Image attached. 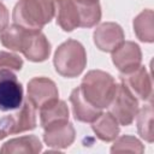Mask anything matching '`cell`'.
<instances>
[{
	"label": "cell",
	"instance_id": "cell-1",
	"mask_svg": "<svg viewBox=\"0 0 154 154\" xmlns=\"http://www.w3.org/2000/svg\"><path fill=\"white\" fill-rule=\"evenodd\" d=\"M0 41L6 48L23 53L34 63L45 61L51 54V43L41 30H29L13 24L1 31Z\"/></svg>",
	"mask_w": 154,
	"mask_h": 154
},
{
	"label": "cell",
	"instance_id": "cell-2",
	"mask_svg": "<svg viewBox=\"0 0 154 154\" xmlns=\"http://www.w3.org/2000/svg\"><path fill=\"white\" fill-rule=\"evenodd\" d=\"M117 83L114 78L101 70H91L83 77L79 89L83 97L99 109L107 108L113 99Z\"/></svg>",
	"mask_w": 154,
	"mask_h": 154
},
{
	"label": "cell",
	"instance_id": "cell-3",
	"mask_svg": "<svg viewBox=\"0 0 154 154\" xmlns=\"http://www.w3.org/2000/svg\"><path fill=\"white\" fill-rule=\"evenodd\" d=\"M53 17V0H19L12 13L13 23L29 30H41Z\"/></svg>",
	"mask_w": 154,
	"mask_h": 154
},
{
	"label": "cell",
	"instance_id": "cell-4",
	"mask_svg": "<svg viewBox=\"0 0 154 154\" xmlns=\"http://www.w3.org/2000/svg\"><path fill=\"white\" fill-rule=\"evenodd\" d=\"M53 64L55 71L63 77L79 76L87 65V53L83 45L72 38L63 42L54 53Z\"/></svg>",
	"mask_w": 154,
	"mask_h": 154
},
{
	"label": "cell",
	"instance_id": "cell-5",
	"mask_svg": "<svg viewBox=\"0 0 154 154\" xmlns=\"http://www.w3.org/2000/svg\"><path fill=\"white\" fill-rule=\"evenodd\" d=\"M107 108L117 122L124 126L130 125L140 111L138 100L122 82L117 84L113 99Z\"/></svg>",
	"mask_w": 154,
	"mask_h": 154
},
{
	"label": "cell",
	"instance_id": "cell-6",
	"mask_svg": "<svg viewBox=\"0 0 154 154\" xmlns=\"http://www.w3.org/2000/svg\"><path fill=\"white\" fill-rule=\"evenodd\" d=\"M23 103V87L12 70H0V111L17 109Z\"/></svg>",
	"mask_w": 154,
	"mask_h": 154
},
{
	"label": "cell",
	"instance_id": "cell-7",
	"mask_svg": "<svg viewBox=\"0 0 154 154\" xmlns=\"http://www.w3.org/2000/svg\"><path fill=\"white\" fill-rule=\"evenodd\" d=\"M58 96L59 93L55 83L47 77H35L28 83L26 100L35 107V109H40L46 103L57 100Z\"/></svg>",
	"mask_w": 154,
	"mask_h": 154
},
{
	"label": "cell",
	"instance_id": "cell-8",
	"mask_svg": "<svg viewBox=\"0 0 154 154\" xmlns=\"http://www.w3.org/2000/svg\"><path fill=\"white\" fill-rule=\"evenodd\" d=\"M112 61L120 73L134 71L141 65L142 61L140 46L132 41H124L112 52Z\"/></svg>",
	"mask_w": 154,
	"mask_h": 154
},
{
	"label": "cell",
	"instance_id": "cell-9",
	"mask_svg": "<svg viewBox=\"0 0 154 154\" xmlns=\"http://www.w3.org/2000/svg\"><path fill=\"white\" fill-rule=\"evenodd\" d=\"M120 81L138 99L152 100V79L144 66H138L131 72L120 73Z\"/></svg>",
	"mask_w": 154,
	"mask_h": 154
},
{
	"label": "cell",
	"instance_id": "cell-10",
	"mask_svg": "<svg viewBox=\"0 0 154 154\" xmlns=\"http://www.w3.org/2000/svg\"><path fill=\"white\" fill-rule=\"evenodd\" d=\"M124 42V31L122 26L113 22L100 24L94 31V43L100 51L113 52Z\"/></svg>",
	"mask_w": 154,
	"mask_h": 154
},
{
	"label": "cell",
	"instance_id": "cell-11",
	"mask_svg": "<svg viewBox=\"0 0 154 154\" xmlns=\"http://www.w3.org/2000/svg\"><path fill=\"white\" fill-rule=\"evenodd\" d=\"M43 130V141L51 148H67L75 141V128L71 123H69V120L49 125Z\"/></svg>",
	"mask_w": 154,
	"mask_h": 154
},
{
	"label": "cell",
	"instance_id": "cell-12",
	"mask_svg": "<svg viewBox=\"0 0 154 154\" xmlns=\"http://www.w3.org/2000/svg\"><path fill=\"white\" fill-rule=\"evenodd\" d=\"M57 24L64 31H72L79 26V13L75 0H53Z\"/></svg>",
	"mask_w": 154,
	"mask_h": 154
},
{
	"label": "cell",
	"instance_id": "cell-13",
	"mask_svg": "<svg viewBox=\"0 0 154 154\" xmlns=\"http://www.w3.org/2000/svg\"><path fill=\"white\" fill-rule=\"evenodd\" d=\"M70 102L72 105V112L75 119L83 123H93L101 113L102 109H99L91 106L82 95L79 87L75 88L70 95Z\"/></svg>",
	"mask_w": 154,
	"mask_h": 154
},
{
	"label": "cell",
	"instance_id": "cell-14",
	"mask_svg": "<svg viewBox=\"0 0 154 154\" xmlns=\"http://www.w3.org/2000/svg\"><path fill=\"white\" fill-rule=\"evenodd\" d=\"M40 120L41 126L45 129L49 125L67 122L69 120V108L65 101L53 100L40 108Z\"/></svg>",
	"mask_w": 154,
	"mask_h": 154
},
{
	"label": "cell",
	"instance_id": "cell-15",
	"mask_svg": "<svg viewBox=\"0 0 154 154\" xmlns=\"http://www.w3.org/2000/svg\"><path fill=\"white\" fill-rule=\"evenodd\" d=\"M42 150V144L38 137L35 135L22 136L17 138H12L2 144L0 148V153L5 154H17V153H25V154H37Z\"/></svg>",
	"mask_w": 154,
	"mask_h": 154
},
{
	"label": "cell",
	"instance_id": "cell-16",
	"mask_svg": "<svg viewBox=\"0 0 154 154\" xmlns=\"http://www.w3.org/2000/svg\"><path fill=\"white\" fill-rule=\"evenodd\" d=\"M91 129L95 135L103 142L114 141L119 135V123L117 119L109 113H101L93 123Z\"/></svg>",
	"mask_w": 154,
	"mask_h": 154
},
{
	"label": "cell",
	"instance_id": "cell-17",
	"mask_svg": "<svg viewBox=\"0 0 154 154\" xmlns=\"http://www.w3.org/2000/svg\"><path fill=\"white\" fill-rule=\"evenodd\" d=\"M79 13V26L91 28L101 19L99 0H75Z\"/></svg>",
	"mask_w": 154,
	"mask_h": 154
},
{
	"label": "cell",
	"instance_id": "cell-18",
	"mask_svg": "<svg viewBox=\"0 0 154 154\" xmlns=\"http://www.w3.org/2000/svg\"><path fill=\"white\" fill-rule=\"evenodd\" d=\"M35 107L26 100L22 103L20 109L12 114L14 118V129L13 134L24 132L28 130H32L36 128V112Z\"/></svg>",
	"mask_w": 154,
	"mask_h": 154
},
{
	"label": "cell",
	"instance_id": "cell-19",
	"mask_svg": "<svg viewBox=\"0 0 154 154\" xmlns=\"http://www.w3.org/2000/svg\"><path fill=\"white\" fill-rule=\"evenodd\" d=\"M154 14L152 10L142 11L134 19V31L142 42L154 41Z\"/></svg>",
	"mask_w": 154,
	"mask_h": 154
},
{
	"label": "cell",
	"instance_id": "cell-20",
	"mask_svg": "<svg viewBox=\"0 0 154 154\" xmlns=\"http://www.w3.org/2000/svg\"><path fill=\"white\" fill-rule=\"evenodd\" d=\"M137 131L142 138L152 143L154 140L153 131V107L152 105L144 106L137 113Z\"/></svg>",
	"mask_w": 154,
	"mask_h": 154
},
{
	"label": "cell",
	"instance_id": "cell-21",
	"mask_svg": "<svg viewBox=\"0 0 154 154\" xmlns=\"http://www.w3.org/2000/svg\"><path fill=\"white\" fill-rule=\"evenodd\" d=\"M111 152L112 153H143L144 152V147L143 144L141 143L140 140H137L136 137L134 136H130V135H124L122 137H119L114 144L112 146L111 148Z\"/></svg>",
	"mask_w": 154,
	"mask_h": 154
},
{
	"label": "cell",
	"instance_id": "cell-22",
	"mask_svg": "<svg viewBox=\"0 0 154 154\" xmlns=\"http://www.w3.org/2000/svg\"><path fill=\"white\" fill-rule=\"evenodd\" d=\"M23 66V60L17 54L1 51L0 52V70L7 69L12 71H19Z\"/></svg>",
	"mask_w": 154,
	"mask_h": 154
},
{
	"label": "cell",
	"instance_id": "cell-23",
	"mask_svg": "<svg viewBox=\"0 0 154 154\" xmlns=\"http://www.w3.org/2000/svg\"><path fill=\"white\" fill-rule=\"evenodd\" d=\"M13 129H14V118L12 114L0 118V140L5 138L10 134H13Z\"/></svg>",
	"mask_w": 154,
	"mask_h": 154
},
{
	"label": "cell",
	"instance_id": "cell-24",
	"mask_svg": "<svg viewBox=\"0 0 154 154\" xmlns=\"http://www.w3.org/2000/svg\"><path fill=\"white\" fill-rule=\"evenodd\" d=\"M8 25V11L6 6L0 2V32Z\"/></svg>",
	"mask_w": 154,
	"mask_h": 154
}]
</instances>
